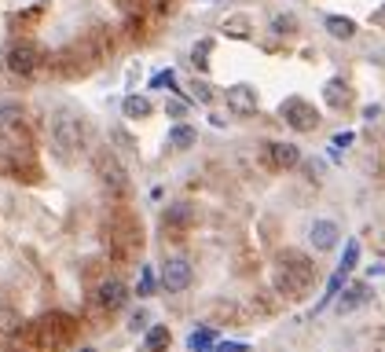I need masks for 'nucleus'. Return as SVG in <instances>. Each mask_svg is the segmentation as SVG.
Wrapping results in <instances>:
<instances>
[{"label":"nucleus","mask_w":385,"mask_h":352,"mask_svg":"<svg viewBox=\"0 0 385 352\" xmlns=\"http://www.w3.org/2000/svg\"><path fill=\"white\" fill-rule=\"evenodd\" d=\"M309 283H312V264H309V257H301V253H283L279 257V290L283 294H290V297H297V294H304L309 290Z\"/></svg>","instance_id":"nucleus-1"},{"label":"nucleus","mask_w":385,"mask_h":352,"mask_svg":"<svg viewBox=\"0 0 385 352\" xmlns=\"http://www.w3.org/2000/svg\"><path fill=\"white\" fill-rule=\"evenodd\" d=\"M279 118L290 125L294 133H312L319 125V110L309 100H301V95H286V100L279 103Z\"/></svg>","instance_id":"nucleus-2"},{"label":"nucleus","mask_w":385,"mask_h":352,"mask_svg":"<svg viewBox=\"0 0 385 352\" xmlns=\"http://www.w3.org/2000/svg\"><path fill=\"white\" fill-rule=\"evenodd\" d=\"M8 70L11 74H22V77H29L37 67H41V48L34 44V41H15L11 48H8Z\"/></svg>","instance_id":"nucleus-3"},{"label":"nucleus","mask_w":385,"mask_h":352,"mask_svg":"<svg viewBox=\"0 0 385 352\" xmlns=\"http://www.w3.org/2000/svg\"><path fill=\"white\" fill-rule=\"evenodd\" d=\"M52 140H55V147L59 151H81V143H85V129H81V121H77L74 114H62L55 125H52Z\"/></svg>","instance_id":"nucleus-4"},{"label":"nucleus","mask_w":385,"mask_h":352,"mask_svg":"<svg viewBox=\"0 0 385 352\" xmlns=\"http://www.w3.org/2000/svg\"><path fill=\"white\" fill-rule=\"evenodd\" d=\"M191 279H195V271H191V264L184 257H169L166 261V268H162V290L184 294L187 286H191Z\"/></svg>","instance_id":"nucleus-5"},{"label":"nucleus","mask_w":385,"mask_h":352,"mask_svg":"<svg viewBox=\"0 0 385 352\" xmlns=\"http://www.w3.org/2000/svg\"><path fill=\"white\" fill-rule=\"evenodd\" d=\"M257 107H261V95H257L253 85H231L228 88V110L238 118H250L257 114Z\"/></svg>","instance_id":"nucleus-6"},{"label":"nucleus","mask_w":385,"mask_h":352,"mask_svg":"<svg viewBox=\"0 0 385 352\" xmlns=\"http://www.w3.org/2000/svg\"><path fill=\"white\" fill-rule=\"evenodd\" d=\"M95 172H100L103 184L114 187V191H125V184H128V176H125L121 162L114 158V151H100V154H95Z\"/></svg>","instance_id":"nucleus-7"},{"label":"nucleus","mask_w":385,"mask_h":352,"mask_svg":"<svg viewBox=\"0 0 385 352\" xmlns=\"http://www.w3.org/2000/svg\"><path fill=\"white\" fill-rule=\"evenodd\" d=\"M309 238H312V246H316L319 253H327V250L338 246L342 231H338V224H334V220H316L312 231H309Z\"/></svg>","instance_id":"nucleus-8"},{"label":"nucleus","mask_w":385,"mask_h":352,"mask_svg":"<svg viewBox=\"0 0 385 352\" xmlns=\"http://www.w3.org/2000/svg\"><path fill=\"white\" fill-rule=\"evenodd\" d=\"M371 297H374V294H371V286H367V283H352V286H345V294H338V312H342V316H345V312H356V309H363Z\"/></svg>","instance_id":"nucleus-9"},{"label":"nucleus","mask_w":385,"mask_h":352,"mask_svg":"<svg viewBox=\"0 0 385 352\" xmlns=\"http://www.w3.org/2000/svg\"><path fill=\"white\" fill-rule=\"evenodd\" d=\"M268 162L276 165V169H294V165L301 162V151H297V143H283V140L268 143Z\"/></svg>","instance_id":"nucleus-10"},{"label":"nucleus","mask_w":385,"mask_h":352,"mask_svg":"<svg viewBox=\"0 0 385 352\" xmlns=\"http://www.w3.org/2000/svg\"><path fill=\"white\" fill-rule=\"evenodd\" d=\"M125 301H128V286H125L121 279H103V286H100V305L114 312V309L125 305Z\"/></svg>","instance_id":"nucleus-11"},{"label":"nucleus","mask_w":385,"mask_h":352,"mask_svg":"<svg viewBox=\"0 0 385 352\" xmlns=\"http://www.w3.org/2000/svg\"><path fill=\"white\" fill-rule=\"evenodd\" d=\"M323 100H327V107L342 110V107H349V103H352V88L342 81V77H334V81H327V85H323Z\"/></svg>","instance_id":"nucleus-12"},{"label":"nucleus","mask_w":385,"mask_h":352,"mask_svg":"<svg viewBox=\"0 0 385 352\" xmlns=\"http://www.w3.org/2000/svg\"><path fill=\"white\" fill-rule=\"evenodd\" d=\"M195 140H198V133H195V125H173L169 129V151H187V147H195Z\"/></svg>","instance_id":"nucleus-13"},{"label":"nucleus","mask_w":385,"mask_h":352,"mask_svg":"<svg viewBox=\"0 0 385 352\" xmlns=\"http://www.w3.org/2000/svg\"><path fill=\"white\" fill-rule=\"evenodd\" d=\"M327 34L334 41H352L356 37V22L345 19V15H327Z\"/></svg>","instance_id":"nucleus-14"},{"label":"nucleus","mask_w":385,"mask_h":352,"mask_svg":"<svg viewBox=\"0 0 385 352\" xmlns=\"http://www.w3.org/2000/svg\"><path fill=\"white\" fill-rule=\"evenodd\" d=\"M143 334H147V338H143V348H147V352H166L169 348V338H173L169 327H151Z\"/></svg>","instance_id":"nucleus-15"},{"label":"nucleus","mask_w":385,"mask_h":352,"mask_svg":"<svg viewBox=\"0 0 385 352\" xmlns=\"http://www.w3.org/2000/svg\"><path fill=\"white\" fill-rule=\"evenodd\" d=\"M121 110H125V118H147L151 114V100L147 95H125V103H121Z\"/></svg>","instance_id":"nucleus-16"},{"label":"nucleus","mask_w":385,"mask_h":352,"mask_svg":"<svg viewBox=\"0 0 385 352\" xmlns=\"http://www.w3.org/2000/svg\"><path fill=\"white\" fill-rule=\"evenodd\" d=\"M345 276H349V271H342V268H338V271H334V276H330V283H327V294H323V301H319V305H316V312H323V309L330 305V301L342 294V286H345Z\"/></svg>","instance_id":"nucleus-17"},{"label":"nucleus","mask_w":385,"mask_h":352,"mask_svg":"<svg viewBox=\"0 0 385 352\" xmlns=\"http://www.w3.org/2000/svg\"><path fill=\"white\" fill-rule=\"evenodd\" d=\"M19 121H22V107L0 100V129H11V125H19Z\"/></svg>","instance_id":"nucleus-18"},{"label":"nucleus","mask_w":385,"mask_h":352,"mask_svg":"<svg viewBox=\"0 0 385 352\" xmlns=\"http://www.w3.org/2000/svg\"><path fill=\"white\" fill-rule=\"evenodd\" d=\"M210 52H213V41L195 44V52H191V59H195V70H210Z\"/></svg>","instance_id":"nucleus-19"},{"label":"nucleus","mask_w":385,"mask_h":352,"mask_svg":"<svg viewBox=\"0 0 385 352\" xmlns=\"http://www.w3.org/2000/svg\"><path fill=\"white\" fill-rule=\"evenodd\" d=\"M224 34L246 41V37H250V19H228V22H224Z\"/></svg>","instance_id":"nucleus-20"},{"label":"nucleus","mask_w":385,"mask_h":352,"mask_svg":"<svg viewBox=\"0 0 385 352\" xmlns=\"http://www.w3.org/2000/svg\"><path fill=\"white\" fill-rule=\"evenodd\" d=\"M187 345L195 348V352H210V348H213V330H195V334L187 338Z\"/></svg>","instance_id":"nucleus-21"},{"label":"nucleus","mask_w":385,"mask_h":352,"mask_svg":"<svg viewBox=\"0 0 385 352\" xmlns=\"http://www.w3.org/2000/svg\"><path fill=\"white\" fill-rule=\"evenodd\" d=\"M154 286H158V283H154V268L143 264V268H140V286H136L140 297H151V294H154Z\"/></svg>","instance_id":"nucleus-22"},{"label":"nucleus","mask_w":385,"mask_h":352,"mask_svg":"<svg viewBox=\"0 0 385 352\" xmlns=\"http://www.w3.org/2000/svg\"><path fill=\"white\" fill-rule=\"evenodd\" d=\"M191 100H198V103H205V107H210V103H213V88L195 77V81H191Z\"/></svg>","instance_id":"nucleus-23"},{"label":"nucleus","mask_w":385,"mask_h":352,"mask_svg":"<svg viewBox=\"0 0 385 352\" xmlns=\"http://www.w3.org/2000/svg\"><path fill=\"white\" fill-rule=\"evenodd\" d=\"M166 110H169L173 118H184V114H187V100H169Z\"/></svg>","instance_id":"nucleus-24"},{"label":"nucleus","mask_w":385,"mask_h":352,"mask_svg":"<svg viewBox=\"0 0 385 352\" xmlns=\"http://www.w3.org/2000/svg\"><path fill=\"white\" fill-rule=\"evenodd\" d=\"M128 330H136V334L147 330V312H136L133 319H128Z\"/></svg>","instance_id":"nucleus-25"},{"label":"nucleus","mask_w":385,"mask_h":352,"mask_svg":"<svg viewBox=\"0 0 385 352\" xmlns=\"http://www.w3.org/2000/svg\"><path fill=\"white\" fill-rule=\"evenodd\" d=\"M271 29H276V34H290V29H297V22H294V19H283V15H279V19L271 22Z\"/></svg>","instance_id":"nucleus-26"},{"label":"nucleus","mask_w":385,"mask_h":352,"mask_svg":"<svg viewBox=\"0 0 385 352\" xmlns=\"http://www.w3.org/2000/svg\"><path fill=\"white\" fill-rule=\"evenodd\" d=\"M217 352H250V345H243V341H220Z\"/></svg>","instance_id":"nucleus-27"},{"label":"nucleus","mask_w":385,"mask_h":352,"mask_svg":"<svg viewBox=\"0 0 385 352\" xmlns=\"http://www.w3.org/2000/svg\"><path fill=\"white\" fill-rule=\"evenodd\" d=\"M154 85H158V88H162V85H169V88H176V74H173V70H162V74H158V77H154Z\"/></svg>","instance_id":"nucleus-28"},{"label":"nucleus","mask_w":385,"mask_h":352,"mask_svg":"<svg viewBox=\"0 0 385 352\" xmlns=\"http://www.w3.org/2000/svg\"><path fill=\"white\" fill-rule=\"evenodd\" d=\"M352 143V133H342V136H334V147H349Z\"/></svg>","instance_id":"nucleus-29"},{"label":"nucleus","mask_w":385,"mask_h":352,"mask_svg":"<svg viewBox=\"0 0 385 352\" xmlns=\"http://www.w3.org/2000/svg\"><path fill=\"white\" fill-rule=\"evenodd\" d=\"M81 352H95V348H81Z\"/></svg>","instance_id":"nucleus-30"},{"label":"nucleus","mask_w":385,"mask_h":352,"mask_svg":"<svg viewBox=\"0 0 385 352\" xmlns=\"http://www.w3.org/2000/svg\"><path fill=\"white\" fill-rule=\"evenodd\" d=\"M381 19H385V8H381Z\"/></svg>","instance_id":"nucleus-31"}]
</instances>
